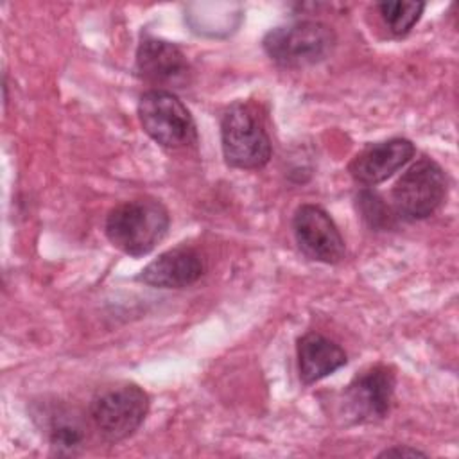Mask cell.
Wrapping results in <instances>:
<instances>
[{
	"instance_id": "7a4b0ae2",
	"label": "cell",
	"mask_w": 459,
	"mask_h": 459,
	"mask_svg": "<svg viewBox=\"0 0 459 459\" xmlns=\"http://www.w3.org/2000/svg\"><path fill=\"white\" fill-rule=\"evenodd\" d=\"M221 143L224 161L233 169H262L273 154L264 120L256 108L247 102H233L222 113Z\"/></svg>"
},
{
	"instance_id": "ba28073f",
	"label": "cell",
	"mask_w": 459,
	"mask_h": 459,
	"mask_svg": "<svg viewBox=\"0 0 459 459\" xmlns=\"http://www.w3.org/2000/svg\"><path fill=\"white\" fill-rule=\"evenodd\" d=\"M292 233L299 251L310 260L339 264L346 255L344 238L333 219L317 204H301L292 215Z\"/></svg>"
},
{
	"instance_id": "7c38bea8",
	"label": "cell",
	"mask_w": 459,
	"mask_h": 459,
	"mask_svg": "<svg viewBox=\"0 0 459 459\" xmlns=\"http://www.w3.org/2000/svg\"><path fill=\"white\" fill-rule=\"evenodd\" d=\"M296 355L299 380L305 385L323 380L348 362L346 351L317 332H307L298 339Z\"/></svg>"
},
{
	"instance_id": "8992f818",
	"label": "cell",
	"mask_w": 459,
	"mask_h": 459,
	"mask_svg": "<svg viewBox=\"0 0 459 459\" xmlns=\"http://www.w3.org/2000/svg\"><path fill=\"white\" fill-rule=\"evenodd\" d=\"M142 129L161 147L181 149L197 142V127L188 108L169 90H149L140 95Z\"/></svg>"
},
{
	"instance_id": "3957f363",
	"label": "cell",
	"mask_w": 459,
	"mask_h": 459,
	"mask_svg": "<svg viewBox=\"0 0 459 459\" xmlns=\"http://www.w3.org/2000/svg\"><path fill=\"white\" fill-rule=\"evenodd\" d=\"M149 412V394L133 382H120L100 389L90 402L88 418L108 443L131 437Z\"/></svg>"
},
{
	"instance_id": "30bf717a",
	"label": "cell",
	"mask_w": 459,
	"mask_h": 459,
	"mask_svg": "<svg viewBox=\"0 0 459 459\" xmlns=\"http://www.w3.org/2000/svg\"><path fill=\"white\" fill-rule=\"evenodd\" d=\"M414 152L416 147L407 138H389L369 143L353 156L348 172L360 185H378L409 163Z\"/></svg>"
},
{
	"instance_id": "277c9868",
	"label": "cell",
	"mask_w": 459,
	"mask_h": 459,
	"mask_svg": "<svg viewBox=\"0 0 459 459\" xmlns=\"http://www.w3.org/2000/svg\"><path fill=\"white\" fill-rule=\"evenodd\" d=\"M335 32L323 22L298 20L271 29L262 47L283 68H305L326 59L335 47Z\"/></svg>"
},
{
	"instance_id": "9c48e42d",
	"label": "cell",
	"mask_w": 459,
	"mask_h": 459,
	"mask_svg": "<svg viewBox=\"0 0 459 459\" xmlns=\"http://www.w3.org/2000/svg\"><path fill=\"white\" fill-rule=\"evenodd\" d=\"M134 70L143 81L158 86L181 88L190 77V65L181 48L152 36H143L140 39Z\"/></svg>"
},
{
	"instance_id": "5b68a950",
	"label": "cell",
	"mask_w": 459,
	"mask_h": 459,
	"mask_svg": "<svg viewBox=\"0 0 459 459\" xmlns=\"http://www.w3.org/2000/svg\"><path fill=\"white\" fill-rule=\"evenodd\" d=\"M446 190L448 181L441 165L429 156H421L394 183L391 192L393 208L403 221H423L441 206Z\"/></svg>"
},
{
	"instance_id": "4fadbf2b",
	"label": "cell",
	"mask_w": 459,
	"mask_h": 459,
	"mask_svg": "<svg viewBox=\"0 0 459 459\" xmlns=\"http://www.w3.org/2000/svg\"><path fill=\"white\" fill-rule=\"evenodd\" d=\"M36 418L41 420V427L50 445L61 454H74L79 450L88 436L86 418L63 402H45Z\"/></svg>"
},
{
	"instance_id": "5bb4252c",
	"label": "cell",
	"mask_w": 459,
	"mask_h": 459,
	"mask_svg": "<svg viewBox=\"0 0 459 459\" xmlns=\"http://www.w3.org/2000/svg\"><path fill=\"white\" fill-rule=\"evenodd\" d=\"M377 7L389 32L394 36H405L420 20L425 9V2L393 0V2H380Z\"/></svg>"
},
{
	"instance_id": "8fae6325",
	"label": "cell",
	"mask_w": 459,
	"mask_h": 459,
	"mask_svg": "<svg viewBox=\"0 0 459 459\" xmlns=\"http://www.w3.org/2000/svg\"><path fill=\"white\" fill-rule=\"evenodd\" d=\"M203 274L204 260L201 253L188 246H178L147 264L136 280L158 289H185L195 283Z\"/></svg>"
},
{
	"instance_id": "6da1fadb",
	"label": "cell",
	"mask_w": 459,
	"mask_h": 459,
	"mask_svg": "<svg viewBox=\"0 0 459 459\" xmlns=\"http://www.w3.org/2000/svg\"><path fill=\"white\" fill-rule=\"evenodd\" d=\"M170 215L161 201L138 197L109 210L104 224L108 240L129 256L151 253L167 235Z\"/></svg>"
},
{
	"instance_id": "9a60e30c",
	"label": "cell",
	"mask_w": 459,
	"mask_h": 459,
	"mask_svg": "<svg viewBox=\"0 0 459 459\" xmlns=\"http://www.w3.org/2000/svg\"><path fill=\"white\" fill-rule=\"evenodd\" d=\"M357 204H359V210L364 217V221L371 226V228H377V230H384V228H389L391 226V210L384 204L382 197L371 190H362L359 195H357Z\"/></svg>"
},
{
	"instance_id": "52a82bcc",
	"label": "cell",
	"mask_w": 459,
	"mask_h": 459,
	"mask_svg": "<svg viewBox=\"0 0 459 459\" xmlns=\"http://www.w3.org/2000/svg\"><path fill=\"white\" fill-rule=\"evenodd\" d=\"M394 385L396 373L391 366L375 364L360 371L344 387V414L353 423H375L384 420L391 411Z\"/></svg>"
},
{
	"instance_id": "2e32d148",
	"label": "cell",
	"mask_w": 459,
	"mask_h": 459,
	"mask_svg": "<svg viewBox=\"0 0 459 459\" xmlns=\"http://www.w3.org/2000/svg\"><path fill=\"white\" fill-rule=\"evenodd\" d=\"M385 455H402V457H405V455H409V457H416V455H427L425 452H421V450H418V448H412V446H409V445H403V446H391V448H385V450H382L380 454H378V457H385Z\"/></svg>"
}]
</instances>
